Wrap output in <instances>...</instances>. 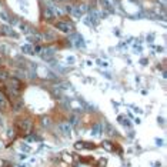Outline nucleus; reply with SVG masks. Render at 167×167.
<instances>
[{"instance_id":"nucleus-1","label":"nucleus","mask_w":167,"mask_h":167,"mask_svg":"<svg viewBox=\"0 0 167 167\" xmlns=\"http://www.w3.org/2000/svg\"><path fill=\"white\" fill-rule=\"evenodd\" d=\"M56 29L57 30H60V32H63V33H67V34H71L73 33V24L70 22H67V20H60V22L56 23Z\"/></svg>"},{"instance_id":"nucleus-2","label":"nucleus","mask_w":167,"mask_h":167,"mask_svg":"<svg viewBox=\"0 0 167 167\" xmlns=\"http://www.w3.org/2000/svg\"><path fill=\"white\" fill-rule=\"evenodd\" d=\"M54 54H56V50L52 49V47H45V49H42V52H40V57H42L43 60H46V62H52Z\"/></svg>"},{"instance_id":"nucleus-3","label":"nucleus","mask_w":167,"mask_h":167,"mask_svg":"<svg viewBox=\"0 0 167 167\" xmlns=\"http://www.w3.org/2000/svg\"><path fill=\"white\" fill-rule=\"evenodd\" d=\"M19 127H20V130L23 133H29L32 130V127H33V123H32L30 119H22L20 123H19Z\"/></svg>"},{"instance_id":"nucleus-4","label":"nucleus","mask_w":167,"mask_h":167,"mask_svg":"<svg viewBox=\"0 0 167 167\" xmlns=\"http://www.w3.org/2000/svg\"><path fill=\"white\" fill-rule=\"evenodd\" d=\"M70 37H71L73 45L76 46V47H79V49H84L86 47V43H84V40H83V37L80 34H71Z\"/></svg>"},{"instance_id":"nucleus-5","label":"nucleus","mask_w":167,"mask_h":167,"mask_svg":"<svg viewBox=\"0 0 167 167\" xmlns=\"http://www.w3.org/2000/svg\"><path fill=\"white\" fill-rule=\"evenodd\" d=\"M7 80H9V87L14 89L16 91H20V89H22V81L19 79H7Z\"/></svg>"},{"instance_id":"nucleus-6","label":"nucleus","mask_w":167,"mask_h":167,"mask_svg":"<svg viewBox=\"0 0 167 167\" xmlns=\"http://www.w3.org/2000/svg\"><path fill=\"white\" fill-rule=\"evenodd\" d=\"M59 129H60V132L63 134H66V136H69V134L71 133V124L67 122V123H60L59 124Z\"/></svg>"},{"instance_id":"nucleus-7","label":"nucleus","mask_w":167,"mask_h":167,"mask_svg":"<svg viewBox=\"0 0 167 167\" xmlns=\"http://www.w3.org/2000/svg\"><path fill=\"white\" fill-rule=\"evenodd\" d=\"M20 49H22V53H24V54H33L34 53V47H33V45H30V43L22 45Z\"/></svg>"},{"instance_id":"nucleus-8","label":"nucleus","mask_w":167,"mask_h":167,"mask_svg":"<svg viewBox=\"0 0 167 167\" xmlns=\"http://www.w3.org/2000/svg\"><path fill=\"white\" fill-rule=\"evenodd\" d=\"M43 14H45V19L46 20H53L56 17L54 11H53V9H52V6H47L45 9V11H43Z\"/></svg>"},{"instance_id":"nucleus-9","label":"nucleus","mask_w":167,"mask_h":167,"mask_svg":"<svg viewBox=\"0 0 167 167\" xmlns=\"http://www.w3.org/2000/svg\"><path fill=\"white\" fill-rule=\"evenodd\" d=\"M0 30L3 32V34H6V36H11V37H17V34L14 33V30L11 29L10 26H1V27H0Z\"/></svg>"},{"instance_id":"nucleus-10","label":"nucleus","mask_w":167,"mask_h":167,"mask_svg":"<svg viewBox=\"0 0 167 167\" xmlns=\"http://www.w3.org/2000/svg\"><path fill=\"white\" fill-rule=\"evenodd\" d=\"M76 150H81V149H94V144H89V143H84V142H77L74 144Z\"/></svg>"},{"instance_id":"nucleus-11","label":"nucleus","mask_w":167,"mask_h":167,"mask_svg":"<svg viewBox=\"0 0 167 167\" xmlns=\"http://www.w3.org/2000/svg\"><path fill=\"white\" fill-rule=\"evenodd\" d=\"M101 133H103V126H101L100 123H96L93 126V129H91V134L93 136H100Z\"/></svg>"},{"instance_id":"nucleus-12","label":"nucleus","mask_w":167,"mask_h":167,"mask_svg":"<svg viewBox=\"0 0 167 167\" xmlns=\"http://www.w3.org/2000/svg\"><path fill=\"white\" fill-rule=\"evenodd\" d=\"M40 123H42V126H43V127L47 129V127H50V126H52V119H50L49 116H43V117L40 119Z\"/></svg>"},{"instance_id":"nucleus-13","label":"nucleus","mask_w":167,"mask_h":167,"mask_svg":"<svg viewBox=\"0 0 167 167\" xmlns=\"http://www.w3.org/2000/svg\"><path fill=\"white\" fill-rule=\"evenodd\" d=\"M19 29H20V32H22V33H24L26 36H29V34L32 33L30 27H29L27 24H24V23H19Z\"/></svg>"},{"instance_id":"nucleus-14","label":"nucleus","mask_w":167,"mask_h":167,"mask_svg":"<svg viewBox=\"0 0 167 167\" xmlns=\"http://www.w3.org/2000/svg\"><path fill=\"white\" fill-rule=\"evenodd\" d=\"M16 76L22 81V80H26V79H27V73H26L24 70H17V71H16Z\"/></svg>"},{"instance_id":"nucleus-15","label":"nucleus","mask_w":167,"mask_h":167,"mask_svg":"<svg viewBox=\"0 0 167 167\" xmlns=\"http://www.w3.org/2000/svg\"><path fill=\"white\" fill-rule=\"evenodd\" d=\"M7 79H10L9 71H6V70H0V81H6Z\"/></svg>"},{"instance_id":"nucleus-16","label":"nucleus","mask_w":167,"mask_h":167,"mask_svg":"<svg viewBox=\"0 0 167 167\" xmlns=\"http://www.w3.org/2000/svg\"><path fill=\"white\" fill-rule=\"evenodd\" d=\"M22 107H23V100L19 99V100L14 101V106H13V110H14V111H19Z\"/></svg>"},{"instance_id":"nucleus-17","label":"nucleus","mask_w":167,"mask_h":167,"mask_svg":"<svg viewBox=\"0 0 167 167\" xmlns=\"http://www.w3.org/2000/svg\"><path fill=\"white\" fill-rule=\"evenodd\" d=\"M6 101H7V100H6V97H4V96H3V93L0 91V109L6 107V104H7Z\"/></svg>"},{"instance_id":"nucleus-18","label":"nucleus","mask_w":167,"mask_h":167,"mask_svg":"<svg viewBox=\"0 0 167 167\" xmlns=\"http://www.w3.org/2000/svg\"><path fill=\"white\" fill-rule=\"evenodd\" d=\"M103 146H104V149H106V150H109V151L113 150V144H111L110 142H107V140H106V142H103Z\"/></svg>"},{"instance_id":"nucleus-19","label":"nucleus","mask_w":167,"mask_h":167,"mask_svg":"<svg viewBox=\"0 0 167 167\" xmlns=\"http://www.w3.org/2000/svg\"><path fill=\"white\" fill-rule=\"evenodd\" d=\"M77 9H79V11L83 14V13H86V11H87L89 7H87V4H80V6H77Z\"/></svg>"},{"instance_id":"nucleus-20","label":"nucleus","mask_w":167,"mask_h":167,"mask_svg":"<svg viewBox=\"0 0 167 167\" xmlns=\"http://www.w3.org/2000/svg\"><path fill=\"white\" fill-rule=\"evenodd\" d=\"M0 19H3L4 22H9V20H10V17H9L4 11H0Z\"/></svg>"},{"instance_id":"nucleus-21","label":"nucleus","mask_w":167,"mask_h":167,"mask_svg":"<svg viewBox=\"0 0 167 167\" xmlns=\"http://www.w3.org/2000/svg\"><path fill=\"white\" fill-rule=\"evenodd\" d=\"M36 140H39V137L34 136V134H30V136L27 137V142H36Z\"/></svg>"},{"instance_id":"nucleus-22","label":"nucleus","mask_w":167,"mask_h":167,"mask_svg":"<svg viewBox=\"0 0 167 167\" xmlns=\"http://www.w3.org/2000/svg\"><path fill=\"white\" fill-rule=\"evenodd\" d=\"M64 10H66V13H69V14H71V11H73V6L67 4L66 7H64Z\"/></svg>"},{"instance_id":"nucleus-23","label":"nucleus","mask_w":167,"mask_h":167,"mask_svg":"<svg viewBox=\"0 0 167 167\" xmlns=\"http://www.w3.org/2000/svg\"><path fill=\"white\" fill-rule=\"evenodd\" d=\"M97 63H99L100 66H103V67H109V63H107V62H104V60H99Z\"/></svg>"},{"instance_id":"nucleus-24","label":"nucleus","mask_w":167,"mask_h":167,"mask_svg":"<svg viewBox=\"0 0 167 167\" xmlns=\"http://www.w3.org/2000/svg\"><path fill=\"white\" fill-rule=\"evenodd\" d=\"M20 149H22L23 151H29V146L27 144H22L20 146Z\"/></svg>"},{"instance_id":"nucleus-25","label":"nucleus","mask_w":167,"mask_h":167,"mask_svg":"<svg viewBox=\"0 0 167 167\" xmlns=\"http://www.w3.org/2000/svg\"><path fill=\"white\" fill-rule=\"evenodd\" d=\"M153 39H154V34H150V36L147 37V42H149V43H151V42H153Z\"/></svg>"},{"instance_id":"nucleus-26","label":"nucleus","mask_w":167,"mask_h":167,"mask_svg":"<svg viewBox=\"0 0 167 167\" xmlns=\"http://www.w3.org/2000/svg\"><path fill=\"white\" fill-rule=\"evenodd\" d=\"M67 62H69V63H74V57H69V59H66Z\"/></svg>"},{"instance_id":"nucleus-27","label":"nucleus","mask_w":167,"mask_h":167,"mask_svg":"<svg viewBox=\"0 0 167 167\" xmlns=\"http://www.w3.org/2000/svg\"><path fill=\"white\" fill-rule=\"evenodd\" d=\"M0 126H3V116H1V113H0Z\"/></svg>"}]
</instances>
